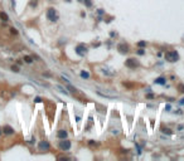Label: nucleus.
Here are the masks:
<instances>
[{
    "mask_svg": "<svg viewBox=\"0 0 184 161\" xmlns=\"http://www.w3.org/2000/svg\"><path fill=\"white\" fill-rule=\"evenodd\" d=\"M58 18H59V15H58L57 10L54 8H48L47 9V19H48L49 21H57Z\"/></svg>",
    "mask_w": 184,
    "mask_h": 161,
    "instance_id": "3",
    "label": "nucleus"
},
{
    "mask_svg": "<svg viewBox=\"0 0 184 161\" xmlns=\"http://www.w3.org/2000/svg\"><path fill=\"white\" fill-rule=\"evenodd\" d=\"M67 88H68L69 91H71V92H72L73 94H78V89H77L76 87H73V86H71V85H68Z\"/></svg>",
    "mask_w": 184,
    "mask_h": 161,
    "instance_id": "15",
    "label": "nucleus"
},
{
    "mask_svg": "<svg viewBox=\"0 0 184 161\" xmlns=\"http://www.w3.org/2000/svg\"><path fill=\"white\" fill-rule=\"evenodd\" d=\"M10 33H12V34H14V35H17L18 34V30L15 28H10Z\"/></svg>",
    "mask_w": 184,
    "mask_h": 161,
    "instance_id": "26",
    "label": "nucleus"
},
{
    "mask_svg": "<svg viewBox=\"0 0 184 161\" xmlns=\"http://www.w3.org/2000/svg\"><path fill=\"white\" fill-rule=\"evenodd\" d=\"M122 85L125 87H127V88H134V87H135V85H132V83H127V82H124Z\"/></svg>",
    "mask_w": 184,
    "mask_h": 161,
    "instance_id": "21",
    "label": "nucleus"
},
{
    "mask_svg": "<svg viewBox=\"0 0 184 161\" xmlns=\"http://www.w3.org/2000/svg\"><path fill=\"white\" fill-rule=\"evenodd\" d=\"M138 47H139V48H145V47H146V42H145V40H140V42H138Z\"/></svg>",
    "mask_w": 184,
    "mask_h": 161,
    "instance_id": "18",
    "label": "nucleus"
},
{
    "mask_svg": "<svg viewBox=\"0 0 184 161\" xmlns=\"http://www.w3.org/2000/svg\"><path fill=\"white\" fill-rule=\"evenodd\" d=\"M81 77L84 79H88L90 78V73H88L87 71H81Z\"/></svg>",
    "mask_w": 184,
    "mask_h": 161,
    "instance_id": "16",
    "label": "nucleus"
},
{
    "mask_svg": "<svg viewBox=\"0 0 184 161\" xmlns=\"http://www.w3.org/2000/svg\"><path fill=\"white\" fill-rule=\"evenodd\" d=\"M87 144H88V146H90L91 149H97L98 146H100V144H98L97 141H95V140H88Z\"/></svg>",
    "mask_w": 184,
    "mask_h": 161,
    "instance_id": "10",
    "label": "nucleus"
},
{
    "mask_svg": "<svg viewBox=\"0 0 184 161\" xmlns=\"http://www.w3.org/2000/svg\"><path fill=\"white\" fill-rule=\"evenodd\" d=\"M57 159H58V160H64V161H68V160H69V157H67V156H58Z\"/></svg>",
    "mask_w": 184,
    "mask_h": 161,
    "instance_id": "25",
    "label": "nucleus"
},
{
    "mask_svg": "<svg viewBox=\"0 0 184 161\" xmlns=\"http://www.w3.org/2000/svg\"><path fill=\"white\" fill-rule=\"evenodd\" d=\"M83 3H84V5H86L87 8H91V6H92V1H91V0H83Z\"/></svg>",
    "mask_w": 184,
    "mask_h": 161,
    "instance_id": "20",
    "label": "nucleus"
},
{
    "mask_svg": "<svg viewBox=\"0 0 184 161\" xmlns=\"http://www.w3.org/2000/svg\"><path fill=\"white\" fill-rule=\"evenodd\" d=\"M164 58H165V60L170 62V63H174V62L179 60V53L176 50H168L164 54Z\"/></svg>",
    "mask_w": 184,
    "mask_h": 161,
    "instance_id": "1",
    "label": "nucleus"
},
{
    "mask_svg": "<svg viewBox=\"0 0 184 161\" xmlns=\"http://www.w3.org/2000/svg\"><path fill=\"white\" fill-rule=\"evenodd\" d=\"M125 67L129 69H136L140 67V62H139L136 58H129V59L125 60Z\"/></svg>",
    "mask_w": 184,
    "mask_h": 161,
    "instance_id": "2",
    "label": "nucleus"
},
{
    "mask_svg": "<svg viewBox=\"0 0 184 161\" xmlns=\"http://www.w3.org/2000/svg\"><path fill=\"white\" fill-rule=\"evenodd\" d=\"M76 53L77 54H78V56H81V57H83L84 56V54H86L87 53V50H88V48H87V47L86 45H84V44H78V45H77L76 47Z\"/></svg>",
    "mask_w": 184,
    "mask_h": 161,
    "instance_id": "5",
    "label": "nucleus"
},
{
    "mask_svg": "<svg viewBox=\"0 0 184 161\" xmlns=\"http://www.w3.org/2000/svg\"><path fill=\"white\" fill-rule=\"evenodd\" d=\"M165 82H167V79H165L164 77H159V78H156L155 80H154V83H155V85H160V86H164Z\"/></svg>",
    "mask_w": 184,
    "mask_h": 161,
    "instance_id": "12",
    "label": "nucleus"
},
{
    "mask_svg": "<svg viewBox=\"0 0 184 161\" xmlns=\"http://www.w3.org/2000/svg\"><path fill=\"white\" fill-rule=\"evenodd\" d=\"M76 121H77V122H79V121H81V117L77 116V117H76Z\"/></svg>",
    "mask_w": 184,
    "mask_h": 161,
    "instance_id": "31",
    "label": "nucleus"
},
{
    "mask_svg": "<svg viewBox=\"0 0 184 161\" xmlns=\"http://www.w3.org/2000/svg\"><path fill=\"white\" fill-rule=\"evenodd\" d=\"M136 53H138L139 56H144V54H145V49L144 48H139L138 50H136Z\"/></svg>",
    "mask_w": 184,
    "mask_h": 161,
    "instance_id": "19",
    "label": "nucleus"
},
{
    "mask_svg": "<svg viewBox=\"0 0 184 161\" xmlns=\"http://www.w3.org/2000/svg\"><path fill=\"white\" fill-rule=\"evenodd\" d=\"M0 20L6 23V21H9V15L6 14L5 12H0Z\"/></svg>",
    "mask_w": 184,
    "mask_h": 161,
    "instance_id": "11",
    "label": "nucleus"
},
{
    "mask_svg": "<svg viewBox=\"0 0 184 161\" xmlns=\"http://www.w3.org/2000/svg\"><path fill=\"white\" fill-rule=\"evenodd\" d=\"M67 136H68V132L66 130H59L57 132V137L61 138V140H62V138H67Z\"/></svg>",
    "mask_w": 184,
    "mask_h": 161,
    "instance_id": "9",
    "label": "nucleus"
},
{
    "mask_svg": "<svg viewBox=\"0 0 184 161\" xmlns=\"http://www.w3.org/2000/svg\"><path fill=\"white\" fill-rule=\"evenodd\" d=\"M146 98H148V100H154V98H155V94L154 93H148L146 94Z\"/></svg>",
    "mask_w": 184,
    "mask_h": 161,
    "instance_id": "22",
    "label": "nucleus"
},
{
    "mask_svg": "<svg viewBox=\"0 0 184 161\" xmlns=\"http://www.w3.org/2000/svg\"><path fill=\"white\" fill-rule=\"evenodd\" d=\"M1 133H3V129L0 127V136H1Z\"/></svg>",
    "mask_w": 184,
    "mask_h": 161,
    "instance_id": "33",
    "label": "nucleus"
},
{
    "mask_svg": "<svg viewBox=\"0 0 184 161\" xmlns=\"http://www.w3.org/2000/svg\"><path fill=\"white\" fill-rule=\"evenodd\" d=\"M10 69H12L14 73H19L20 72V67H19V65H15V64L12 65V68H10Z\"/></svg>",
    "mask_w": 184,
    "mask_h": 161,
    "instance_id": "17",
    "label": "nucleus"
},
{
    "mask_svg": "<svg viewBox=\"0 0 184 161\" xmlns=\"http://www.w3.org/2000/svg\"><path fill=\"white\" fill-rule=\"evenodd\" d=\"M170 109H171V106L168 103L167 106H165V111H167V112H170Z\"/></svg>",
    "mask_w": 184,
    "mask_h": 161,
    "instance_id": "28",
    "label": "nucleus"
},
{
    "mask_svg": "<svg viewBox=\"0 0 184 161\" xmlns=\"http://www.w3.org/2000/svg\"><path fill=\"white\" fill-rule=\"evenodd\" d=\"M71 141L67 140V138H62V141L58 142V147H59L62 151H68L71 149Z\"/></svg>",
    "mask_w": 184,
    "mask_h": 161,
    "instance_id": "4",
    "label": "nucleus"
},
{
    "mask_svg": "<svg viewBox=\"0 0 184 161\" xmlns=\"http://www.w3.org/2000/svg\"><path fill=\"white\" fill-rule=\"evenodd\" d=\"M23 60L25 62V63H33V57L32 56H24V58H23Z\"/></svg>",
    "mask_w": 184,
    "mask_h": 161,
    "instance_id": "14",
    "label": "nucleus"
},
{
    "mask_svg": "<svg viewBox=\"0 0 184 161\" xmlns=\"http://www.w3.org/2000/svg\"><path fill=\"white\" fill-rule=\"evenodd\" d=\"M38 149L40 150V151H48V150L50 149V144L47 140H43L38 144Z\"/></svg>",
    "mask_w": 184,
    "mask_h": 161,
    "instance_id": "7",
    "label": "nucleus"
},
{
    "mask_svg": "<svg viewBox=\"0 0 184 161\" xmlns=\"http://www.w3.org/2000/svg\"><path fill=\"white\" fill-rule=\"evenodd\" d=\"M57 88H58V89H61V92H63L64 94H68V92H67V91H66L64 88H62V87H61V86H58V87H57Z\"/></svg>",
    "mask_w": 184,
    "mask_h": 161,
    "instance_id": "27",
    "label": "nucleus"
},
{
    "mask_svg": "<svg viewBox=\"0 0 184 161\" xmlns=\"http://www.w3.org/2000/svg\"><path fill=\"white\" fill-rule=\"evenodd\" d=\"M161 131H163L164 133H168V135H170V133H171V130H169V129H164V127L161 129Z\"/></svg>",
    "mask_w": 184,
    "mask_h": 161,
    "instance_id": "23",
    "label": "nucleus"
},
{
    "mask_svg": "<svg viewBox=\"0 0 184 161\" xmlns=\"http://www.w3.org/2000/svg\"><path fill=\"white\" fill-rule=\"evenodd\" d=\"M38 1H39V0H32L30 6H32V8H35V6H37V3H38Z\"/></svg>",
    "mask_w": 184,
    "mask_h": 161,
    "instance_id": "24",
    "label": "nucleus"
},
{
    "mask_svg": "<svg viewBox=\"0 0 184 161\" xmlns=\"http://www.w3.org/2000/svg\"><path fill=\"white\" fill-rule=\"evenodd\" d=\"M34 102H35V103H39V102H42V98H40V97H35Z\"/></svg>",
    "mask_w": 184,
    "mask_h": 161,
    "instance_id": "29",
    "label": "nucleus"
},
{
    "mask_svg": "<svg viewBox=\"0 0 184 161\" xmlns=\"http://www.w3.org/2000/svg\"><path fill=\"white\" fill-rule=\"evenodd\" d=\"M117 50H119L121 54H127L130 52V47H129V44H126V43H120V44L117 45Z\"/></svg>",
    "mask_w": 184,
    "mask_h": 161,
    "instance_id": "6",
    "label": "nucleus"
},
{
    "mask_svg": "<svg viewBox=\"0 0 184 161\" xmlns=\"http://www.w3.org/2000/svg\"><path fill=\"white\" fill-rule=\"evenodd\" d=\"M105 12H104V10H102V9H98V14H100V15H102V14H104Z\"/></svg>",
    "mask_w": 184,
    "mask_h": 161,
    "instance_id": "30",
    "label": "nucleus"
},
{
    "mask_svg": "<svg viewBox=\"0 0 184 161\" xmlns=\"http://www.w3.org/2000/svg\"><path fill=\"white\" fill-rule=\"evenodd\" d=\"M14 129L12 126H9V125H5L4 127H3V133H5V135H14Z\"/></svg>",
    "mask_w": 184,
    "mask_h": 161,
    "instance_id": "8",
    "label": "nucleus"
},
{
    "mask_svg": "<svg viewBox=\"0 0 184 161\" xmlns=\"http://www.w3.org/2000/svg\"><path fill=\"white\" fill-rule=\"evenodd\" d=\"M176 89H178L179 93L184 94V83H178V85H176Z\"/></svg>",
    "mask_w": 184,
    "mask_h": 161,
    "instance_id": "13",
    "label": "nucleus"
},
{
    "mask_svg": "<svg viewBox=\"0 0 184 161\" xmlns=\"http://www.w3.org/2000/svg\"><path fill=\"white\" fill-rule=\"evenodd\" d=\"M179 103H180V105H184V98H182V100H180Z\"/></svg>",
    "mask_w": 184,
    "mask_h": 161,
    "instance_id": "32",
    "label": "nucleus"
}]
</instances>
